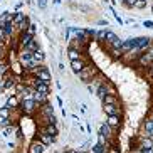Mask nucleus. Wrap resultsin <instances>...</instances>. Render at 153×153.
<instances>
[{
	"label": "nucleus",
	"instance_id": "1",
	"mask_svg": "<svg viewBox=\"0 0 153 153\" xmlns=\"http://www.w3.org/2000/svg\"><path fill=\"white\" fill-rule=\"evenodd\" d=\"M98 74H99V69L96 68L94 64H86V68L82 69L77 76H79V79H81L82 82H86V84H88V82H91L96 76H98Z\"/></svg>",
	"mask_w": 153,
	"mask_h": 153
},
{
	"label": "nucleus",
	"instance_id": "2",
	"mask_svg": "<svg viewBox=\"0 0 153 153\" xmlns=\"http://www.w3.org/2000/svg\"><path fill=\"white\" fill-rule=\"evenodd\" d=\"M20 109H22L24 114H32V113L36 111V109H39V104L32 99V96L29 94L27 98L24 99L22 103H20Z\"/></svg>",
	"mask_w": 153,
	"mask_h": 153
},
{
	"label": "nucleus",
	"instance_id": "3",
	"mask_svg": "<svg viewBox=\"0 0 153 153\" xmlns=\"http://www.w3.org/2000/svg\"><path fill=\"white\" fill-rule=\"evenodd\" d=\"M30 74L34 77H37V79H41V81H44V82H51V72H49V69L45 68L44 64H41L37 69H34V71H30Z\"/></svg>",
	"mask_w": 153,
	"mask_h": 153
},
{
	"label": "nucleus",
	"instance_id": "4",
	"mask_svg": "<svg viewBox=\"0 0 153 153\" xmlns=\"http://www.w3.org/2000/svg\"><path fill=\"white\" fill-rule=\"evenodd\" d=\"M153 148V140L152 138H146V136H143V138L140 140V145H138V150L141 153H146V152H152Z\"/></svg>",
	"mask_w": 153,
	"mask_h": 153
},
{
	"label": "nucleus",
	"instance_id": "5",
	"mask_svg": "<svg viewBox=\"0 0 153 153\" xmlns=\"http://www.w3.org/2000/svg\"><path fill=\"white\" fill-rule=\"evenodd\" d=\"M86 64H88L86 57L76 59V61H71V69H72V72H74V74H79V72H81L82 69L86 68Z\"/></svg>",
	"mask_w": 153,
	"mask_h": 153
},
{
	"label": "nucleus",
	"instance_id": "6",
	"mask_svg": "<svg viewBox=\"0 0 153 153\" xmlns=\"http://www.w3.org/2000/svg\"><path fill=\"white\" fill-rule=\"evenodd\" d=\"M44 148H45V145L37 138L29 145V153H44Z\"/></svg>",
	"mask_w": 153,
	"mask_h": 153
},
{
	"label": "nucleus",
	"instance_id": "7",
	"mask_svg": "<svg viewBox=\"0 0 153 153\" xmlns=\"http://www.w3.org/2000/svg\"><path fill=\"white\" fill-rule=\"evenodd\" d=\"M34 37L36 36H32V34H29V32H20V36H19V47H20V49L27 47L29 42H30Z\"/></svg>",
	"mask_w": 153,
	"mask_h": 153
},
{
	"label": "nucleus",
	"instance_id": "8",
	"mask_svg": "<svg viewBox=\"0 0 153 153\" xmlns=\"http://www.w3.org/2000/svg\"><path fill=\"white\" fill-rule=\"evenodd\" d=\"M39 133H47V135H51V136H57L59 135V130H57V126L56 125H44V126H41L39 128Z\"/></svg>",
	"mask_w": 153,
	"mask_h": 153
},
{
	"label": "nucleus",
	"instance_id": "9",
	"mask_svg": "<svg viewBox=\"0 0 153 153\" xmlns=\"http://www.w3.org/2000/svg\"><path fill=\"white\" fill-rule=\"evenodd\" d=\"M106 125H108L109 128H113V130L120 128V126H121V116H120V114H114V116H108V118H106Z\"/></svg>",
	"mask_w": 153,
	"mask_h": 153
},
{
	"label": "nucleus",
	"instance_id": "10",
	"mask_svg": "<svg viewBox=\"0 0 153 153\" xmlns=\"http://www.w3.org/2000/svg\"><path fill=\"white\" fill-rule=\"evenodd\" d=\"M143 136H146V138L153 136V120L152 118H146L143 123Z\"/></svg>",
	"mask_w": 153,
	"mask_h": 153
},
{
	"label": "nucleus",
	"instance_id": "11",
	"mask_svg": "<svg viewBox=\"0 0 153 153\" xmlns=\"http://www.w3.org/2000/svg\"><path fill=\"white\" fill-rule=\"evenodd\" d=\"M103 111L106 113L108 116H114V114H120V116H121L118 104H103Z\"/></svg>",
	"mask_w": 153,
	"mask_h": 153
},
{
	"label": "nucleus",
	"instance_id": "12",
	"mask_svg": "<svg viewBox=\"0 0 153 153\" xmlns=\"http://www.w3.org/2000/svg\"><path fill=\"white\" fill-rule=\"evenodd\" d=\"M136 62H138L140 66L150 68V66H152V62H153V59H152V56H150L148 52H143V54H140V57H138V61H136Z\"/></svg>",
	"mask_w": 153,
	"mask_h": 153
},
{
	"label": "nucleus",
	"instance_id": "13",
	"mask_svg": "<svg viewBox=\"0 0 153 153\" xmlns=\"http://www.w3.org/2000/svg\"><path fill=\"white\" fill-rule=\"evenodd\" d=\"M68 57L69 61H76V59H82V51L81 49H76V47H69L68 49Z\"/></svg>",
	"mask_w": 153,
	"mask_h": 153
},
{
	"label": "nucleus",
	"instance_id": "14",
	"mask_svg": "<svg viewBox=\"0 0 153 153\" xmlns=\"http://www.w3.org/2000/svg\"><path fill=\"white\" fill-rule=\"evenodd\" d=\"M96 94H98L99 99H103L106 94H111V91H109V86L106 84V82H101V84L98 86V89H96Z\"/></svg>",
	"mask_w": 153,
	"mask_h": 153
},
{
	"label": "nucleus",
	"instance_id": "15",
	"mask_svg": "<svg viewBox=\"0 0 153 153\" xmlns=\"http://www.w3.org/2000/svg\"><path fill=\"white\" fill-rule=\"evenodd\" d=\"M39 111H41V114L44 116V120H45V118H49L51 114H54V109H52V106H51L49 103L41 104V106H39Z\"/></svg>",
	"mask_w": 153,
	"mask_h": 153
},
{
	"label": "nucleus",
	"instance_id": "16",
	"mask_svg": "<svg viewBox=\"0 0 153 153\" xmlns=\"http://www.w3.org/2000/svg\"><path fill=\"white\" fill-rule=\"evenodd\" d=\"M5 106H7V108H10V109H17V108H20V101H19L17 96H12V98L7 99Z\"/></svg>",
	"mask_w": 153,
	"mask_h": 153
},
{
	"label": "nucleus",
	"instance_id": "17",
	"mask_svg": "<svg viewBox=\"0 0 153 153\" xmlns=\"http://www.w3.org/2000/svg\"><path fill=\"white\" fill-rule=\"evenodd\" d=\"M39 140H41L44 145H54V141H56L54 136L47 135V133H39Z\"/></svg>",
	"mask_w": 153,
	"mask_h": 153
},
{
	"label": "nucleus",
	"instance_id": "18",
	"mask_svg": "<svg viewBox=\"0 0 153 153\" xmlns=\"http://www.w3.org/2000/svg\"><path fill=\"white\" fill-rule=\"evenodd\" d=\"M99 133H101V135H104L106 138H108V141H109V138H111V135H113V128H109V126L104 123V125L99 126Z\"/></svg>",
	"mask_w": 153,
	"mask_h": 153
},
{
	"label": "nucleus",
	"instance_id": "19",
	"mask_svg": "<svg viewBox=\"0 0 153 153\" xmlns=\"http://www.w3.org/2000/svg\"><path fill=\"white\" fill-rule=\"evenodd\" d=\"M25 17H27V15H24L22 12H15V14L12 15V24H14V27H17V25L22 22Z\"/></svg>",
	"mask_w": 153,
	"mask_h": 153
},
{
	"label": "nucleus",
	"instance_id": "20",
	"mask_svg": "<svg viewBox=\"0 0 153 153\" xmlns=\"http://www.w3.org/2000/svg\"><path fill=\"white\" fill-rule=\"evenodd\" d=\"M32 59L42 64V62H44V59H45V54L42 52V51H34V52H32Z\"/></svg>",
	"mask_w": 153,
	"mask_h": 153
},
{
	"label": "nucleus",
	"instance_id": "21",
	"mask_svg": "<svg viewBox=\"0 0 153 153\" xmlns=\"http://www.w3.org/2000/svg\"><path fill=\"white\" fill-rule=\"evenodd\" d=\"M101 101H103V104H118V99L114 94H106Z\"/></svg>",
	"mask_w": 153,
	"mask_h": 153
},
{
	"label": "nucleus",
	"instance_id": "22",
	"mask_svg": "<svg viewBox=\"0 0 153 153\" xmlns=\"http://www.w3.org/2000/svg\"><path fill=\"white\" fill-rule=\"evenodd\" d=\"M4 29H5L7 37H12V34H14V24H12V22H5L4 24Z\"/></svg>",
	"mask_w": 153,
	"mask_h": 153
},
{
	"label": "nucleus",
	"instance_id": "23",
	"mask_svg": "<svg viewBox=\"0 0 153 153\" xmlns=\"http://www.w3.org/2000/svg\"><path fill=\"white\" fill-rule=\"evenodd\" d=\"M29 24H30V22H29V19L25 17V19H24V20H22V22H20V24H19V25H17L19 32H25V30H27V27H29Z\"/></svg>",
	"mask_w": 153,
	"mask_h": 153
},
{
	"label": "nucleus",
	"instance_id": "24",
	"mask_svg": "<svg viewBox=\"0 0 153 153\" xmlns=\"http://www.w3.org/2000/svg\"><path fill=\"white\" fill-rule=\"evenodd\" d=\"M25 49H29L30 52H34V51H39V44H37V41H36V37L32 39L30 42H29V45L25 47Z\"/></svg>",
	"mask_w": 153,
	"mask_h": 153
},
{
	"label": "nucleus",
	"instance_id": "25",
	"mask_svg": "<svg viewBox=\"0 0 153 153\" xmlns=\"http://www.w3.org/2000/svg\"><path fill=\"white\" fill-rule=\"evenodd\" d=\"M10 113H12V109H10V108L2 106V108H0V118H10Z\"/></svg>",
	"mask_w": 153,
	"mask_h": 153
},
{
	"label": "nucleus",
	"instance_id": "26",
	"mask_svg": "<svg viewBox=\"0 0 153 153\" xmlns=\"http://www.w3.org/2000/svg\"><path fill=\"white\" fill-rule=\"evenodd\" d=\"M146 5H148V2H146V0H136V4L133 5V9L141 10V9H146Z\"/></svg>",
	"mask_w": 153,
	"mask_h": 153
},
{
	"label": "nucleus",
	"instance_id": "27",
	"mask_svg": "<svg viewBox=\"0 0 153 153\" xmlns=\"http://www.w3.org/2000/svg\"><path fill=\"white\" fill-rule=\"evenodd\" d=\"M98 145H101V146H108V138H106L104 135H101V133L98 135Z\"/></svg>",
	"mask_w": 153,
	"mask_h": 153
},
{
	"label": "nucleus",
	"instance_id": "28",
	"mask_svg": "<svg viewBox=\"0 0 153 153\" xmlns=\"http://www.w3.org/2000/svg\"><path fill=\"white\" fill-rule=\"evenodd\" d=\"M9 71V64H5L4 61H0V76H5Z\"/></svg>",
	"mask_w": 153,
	"mask_h": 153
},
{
	"label": "nucleus",
	"instance_id": "29",
	"mask_svg": "<svg viewBox=\"0 0 153 153\" xmlns=\"http://www.w3.org/2000/svg\"><path fill=\"white\" fill-rule=\"evenodd\" d=\"M116 39V36L113 34V32H106V37H104V42H108V44H111L113 41Z\"/></svg>",
	"mask_w": 153,
	"mask_h": 153
},
{
	"label": "nucleus",
	"instance_id": "30",
	"mask_svg": "<svg viewBox=\"0 0 153 153\" xmlns=\"http://www.w3.org/2000/svg\"><path fill=\"white\" fill-rule=\"evenodd\" d=\"M15 91H19V93H27V86L25 84H15Z\"/></svg>",
	"mask_w": 153,
	"mask_h": 153
},
{
	"label": "nucleus",
	"instance_id": "31",
	"mask_svg": "<svg viewBox=\"0 0 153 153\" xmlns=\"http://www.w3.org/2000/svg\"><path fill=\"white\" fill-rule=\"evenodd\" d=\"M37 7L41 10H45V7H47V0H37Z\"/></svg>",
	"mask_w": 153,
	"mask_h": 153
},
{
	"label": "nucleus",
	"instance_id": "32",
	"mask_svg": "<svg viewBox=\"0 0 153 153\" xmlns=\"http://www.w3.org/2000/svg\"><path fill=\"white\" fill-rule=\"evenodd\" d=\"M25 32H29V34H32V36H36V24H29V27H27Z\"/></svg>",
	"mask_w": 153,
	"mask_h": 153
},
{
	"label": "nucleus",
	"instance_id": "33",
	"mask_svg": "<svg viewBox=\"0 0 153 153\" xmlns=\"http://www.w3.org/2000/svg\"><path fill=\"white\" fill-rule=\"evenodd\" d=\"M12 131H14V126H12V125L7 126V128L4 130V136H10V135H12Z\"/></svg>",
	"mask_w": 153,
	"mask_h": 153
},
{
	"label": "nucleus",
	"instance_id": "34",
	"mask_svg": "<svg viewBox=\"0 0 153 153\" xmlns=\"http://www.w3.org/2000/svg\"><path fill=\"white\" fill-rule=\"evenodd\" d=\"M0 39H2L4 42L9 39V37H7V34H5V29H4V27H0Z\"/></svg>",
	"mask_w": 153,
	"mask_h": 153
},
{
	"label": "nucleus",
	"instance_id": "35",
	"mask_svg": "<svg viewBox=\"0 0 153 153\" xmlns=\"http://www.w3.org/2000/svg\"><path fill=\"white\" fill-rule=\"evenodd\" d=\"M123 4H125L126 7H130V9H131V7L136 4V0H123Z\"/></svg>",
	"mask_w": 153,
	"mask_h": 153
},
{
	"label": "nucleus",
	"instance_id": "36",
	"mask_svg": "<svg viewBox=\"0 0 153 153\" xmlns=\"http://www.w3.org/2000/svg\"><path fill=\"white\" fill-rule=\"evenodd\" d=\"M104 37H106V32H96V39H99V41H101V39H104Z\"/></svg>",
	"mask_w": 153,
	"mask_h": 153
},
{
	"label": "nucleus",
	"instance_id": "37",
	"mask_svg": "<svg viewBox=\"0 0 153 153\" xmlns=\"http://www.w3.org/2000/svg\"><path fill=\"white\" fill-rule=\"evenodd\" d=\"M143 25H145V27H148V29H153V22H152V20H145Z\"/></svg>",
	"mask_w": 153,
	"mask_h": 153
},
{
	"label": "nucleus",
	"instance_id": "38",
	"mask_svg": "<svg viewBox=\"0 0 153 153\" xmlns=\"http://www.w3.org/2000/svg\"><path fill=\"white\" fill-rule=\"evenodd\" d=\"M4 51H5V44L2 42V44H0V61H2V56H4Z\"/></svg>",
	"mask_w": 153,
	"mask_h": 153
},
{
	"label": "nucleus",
	"instance_id": "39",
	"mask_svg": "<svg viewBox=\"0 0 153 153\" xmlns=\"http://www.w3.org/2000/svg\"><path fill=\"white\" fill-rule=\"evenodd\" d=\"M2 42H4V41H2V39H0V44H2Z\"/></svg>",
	"mask_w": 153,
	"mask_h": 153
},
{
	"label": "nucleus",
	"instance_id": "40",
	"mask_svg": "<svg viewBox=\"0 0 153 153\" xmlns=\"http://www.w3.org/2000/svg\"><path fill=\"white\" fill-rule=\"evenodd\" d=\"M150 118H152V120H153V114H152V116H150Z\"/></svg>",
	"mask_w": 153,
	"mask_h": 153
},
{
	"label": "nucleus",
	"instance_id": "41",
	"mask_svg": "<svg viewBox=\"0 0 153 153\" xmlns=\"http://www.w3.org/2000/svg\"><path fill=\"white\" fill-rule=\"evenodd\" d=\"M146 153H152V152H146Z\"/></svg>",
	"mask_w": 153,
	"mask_h": 153
},
{
	"label": "nucleus",
	"instance_id": "42",
	"mask_svg": "<svg viewBox=\"0 0 153 153\" xmlns=\"http://www.w3.org/2000/svg\"><path fill=\"white\" fill-rule=\"evenodd\" d=\"M104 2H108V0H104Z\"/></svg>",
	"mask_w": 153,
	"mask_h": 153
},
{
	"label": "nucleus",
	"instance_id": "43",
	"mask_svg": "<svg viewBox=\"0 0 153 153\" xmlns=\"http://www.w3.org/2000/svg\"><path fill=\"white\" fill-rule=\"evenodd\" d=\"M120 2H123V0H120Z\"/></svg>",
	"mask_w": 153,
	"mask_h": 153
},
{
	"label": "nucleus",
	"instance_id": "44",
	"mask_svg": "<svg viewBox=\"0 0 153 153\" xmlns=\"http://www.w3.org/2000/svg\"><path fill=\"white\" fill-rule=\"evenodd\" d=\"M146 2H148V0H146Z\"/></svg>",
	"mask_w": 153,
	"mask_h": 153
}]
</instances>
